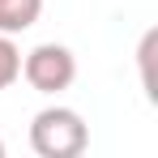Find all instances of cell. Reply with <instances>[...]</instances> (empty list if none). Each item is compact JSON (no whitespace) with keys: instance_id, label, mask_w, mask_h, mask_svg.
I'll return each instance as SVG.
<instances>
[{"instance_id":"1","label":"cell","mask_w":158,"mask_h":158,"mask_svg":"<svg viewBox=\"0 0 158 158\" xmlns=\"http://www.w3.org/2000/svg\"><path fill=\"white\" fill-rule=\"evenodd\" d=\"M90 145V128L73 107H43L30 120V150L39 158H77Z\"/></svg>"},{"instance_id":"2","label":"cell","mask_w":158,"mask_h":158,"mask_svg":"<svg viewBox=\"0 0 158 158\" xmlns=\"http://www.w3.org/2000/svg\"><path fill=\"white\" fill-rule=\"evenodd\" d=\"M22 77L39 94H60V90H69L77 81V56L69 52L64 43H39L22 60Z\"/></svg>"},{"instance_id":"3","label":"cell","mask_w":158,"mask_h":158,"mask_svg":"<svg viewBox=\"0 0 158 158\" xmlns=\"http://www.w3.org/2000/svg\"><path fill=\"white\" fill-rule=\"evenodd\" d=\"M43 0H0V34H22L39 22Z\"/></svg>"},{"instance_id":"4","label":"cell","mask_w":158,"mask_h":158,"mask_svg":"<svg viewBox=\"0 0 158 158\" xmlns=\"http://www.w3.org/2000/svg\"><path fill=\"white\" fill-rule=\"evenodd\" d=\"M22 77V52L13 43V34H0V90H9Z\"/></svg>"},{"instance_id":"5","label":"cell","mask_w":158,"mask_h":158,"mask_svg":"<svg viewBox=\"0 0 158 158\" xmlns=\"http://www.w3.org/2000/svg\"><path fill=\"white\" fill-rule=\"evenodd\" d=\"M154 47H158V30H145L141 34V47H137V60H141V85H145V94L154 98Z\"/></svg>"},{"instance_id":"6","label":"cell","mask_w":158,"mask_h":158,"mask_svg":"<svg viewBox=\"0 0 158 158\" xmlns=\"http://www.w3.org/2000/svg\"><path fill=\"white\" fill-rule=\"evenodd\" d=\"M0 154H4V141H0Z\"/></svg>"}]
</instances>
